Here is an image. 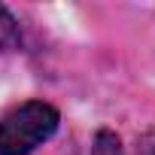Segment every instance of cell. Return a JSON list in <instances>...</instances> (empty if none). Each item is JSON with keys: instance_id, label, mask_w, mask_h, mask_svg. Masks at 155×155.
<instances>
[{"instance_id": "3", "label": "cell", "mask_w": 155, "mask_h": 155, "mask_svg": "<svg viewBox=\"0 0 155 155\" xmlns=\"http://www.w3.org/2000/svg\"><path fill=\"white\" fill-rule=\"evenodd\" d=\"M88 155H128V152H125L122 137H119L113 128H97L94 137H91V149H88Z\"/></svg>"}, {"instance_id": "4", "label": "cell", "mask_w": 155, "mask_h": 155, "mask_svg": "<svg viewBox=\"0 0 155 155\" xmlns=\"http://www.w3.org/2000/svg\"><path fill=\"white\" fill-rule=\"evenodd\" d=\"M134 155H155V128H149V131H143V134L137 137Z\"/></svg>"}, {"instance_id": "1", "label": "cell", "mask_w": 155, "mask_h": 155, "mask_svg": "<svg viewBox=\"0 0 155 155\" xmlns=\"http://www.w3.org/2000/svg\"><path fill=\"white\" fill-rule=\"evenodd\" d=\"M61 128V113L49 101H25L0 119V155H34Z\"/></svg>"}, {"instance_id": "2", "label": "cell", "mask_w": 155, "mask_h": 155, "mask_svg": "<svg viewBox=\"0 0 155 155\" xmlns=\"http://www.w3.org/2000/svg\"><path fill=\"white\" fill-rule=\"evenodd\" d=\"M15 49H21V25L9 6L0 3V52H15Z\"/></svg>"}]
</instances>
